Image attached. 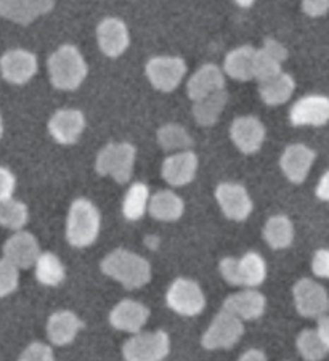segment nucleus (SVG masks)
Here are the masks:
<instances>
[{
	"label": "nucleus",
	"instance_id": "nucleus-10",
	"mask_svg": "<svg viewBox=\"0 0 329 361\" xmlns=\"http://www.w3.org/2000/svg\"><path fill=\"white\" fill-rule=\"evenodd\" d=\"M294 304L305 318H321L329 312V295L326 289L313 279L304 278L294 286Z\"/></svg>",
	"mask_w": 329,
	"mask_h": 361
},
{
	"label": "nucleus",
	"instance_id": "nucleus-22",
	"mask_svg": "<svg viewBox=\"0 0 329 361\" xmlns=\"http://www.w3.org/2000/svg\"><path fill=\"white\" fill-rule=\"evenodd\" d=\"M265 295L251 288L227 297L223 302V310L230 312L232 315L238 317L239 319H246V322L261 318L265 312Z\"/></svg>",
	"mask_w": 329,
	"mask_h": 361
},
{
	"label": "nucleus",
	"instance_id": "nucleus-41",
	"mask_svg": "<svg viewBox=\"0 0 329 361\" xmlns=\"http://www.w3.org/2000/svg\"><path fill=\"white\" fill-rule=\"evenodd\" d=\"M316 196H318L321 201L329 202V171L321 177L318 186H316Z\"/></svg>",
	"mask_w": 329,
	"mask_h": 361
},
{
	"label": "nucleus",
	"instance_id": "nucleus-26",
	"mask_svg": "<svg viewBox=\"0 0 329 361\" xmlns=\"http://www.w3.org/2000/svg\"><path fill=\"white\" fill-rule=\"evenodd\" d=\"M148 211L152 219L161 220V222H175L184 215L185 204L174 191L162 190L151 196Z\"/></svg>",
	"mask_w": 329,
	"mask_h": 361
},
{
	"label": "nucleus",
	"instance_id": "nucleus-30",
	"mask_svg": "<svg viewBox=\"0 0 329 361\" xmlns=\"http://www.w3.org/2000/svg\"><path fill=\"white\" fill-rule=\"evenodd\" d=\"M263 238L272 249H286L294 241V226L286 215H273L263 228Z\"/></svg>",
	"mask_w": 329,
	"mask_h": 361
},
{
	"label": "nucleus",
	"instance_id": "nucleus-9",
	"mask_svg": "<svg viewBox=\"0 0 329 361\" xmlns=\"http://www.w3.org/2000/svg\"><path fill=\"white\" fill-rule=\"evenodd\" d=\"M146 75L156 90L172 92L186 74V63L179 56H155L146 63Z\"/></svg>",
	"mask_w": 329,
	"mask_h": 361
},
{
	"label": "nucleus",
	"instance_id": "nucleus-14",
	"mask_svg": "<svg viewBox=\"0 0 329 361\" xmlns=\"http://www.w3.org/2000/svg\"><path fill=\"white\" fill-rule=\"evenodd\" d=\"M54 7L55 0H0V16L16 25L28 26Z\"/></svg>",
	"mask_w": 329,
	"mask_h": 361
},
{
	"label": "nucleus",
	"instance_id": "nucleus-15",
	"mask_svg": "<svg viewBox=\"0 0 329 361\" xmlns=\"http://www.w3.org/2000/svg\"><path fill=\"white\" fill-rule=\"evenodd\" d=\"M230 137L241 153L252 154L265 142V127L254 116H243L233 121Z\"/></svg>",
	"mask_w": 329,
	"mask_h": 361
},
{
	"label": "nucleus",
	"instance_id": "nucleus-28",
	"mask_svg": "<svg viewBox=\"0 0 329 361\" xmlns=\"http://www.w3.org/2000/svg\"><path fill=\"white\" fill-rule=\"evenodd\" d=\"M256 49L251 45L238 47L225 58V73L237 80H251L254 78Z\"/></svg>",
	"mask_w": 329,
	"mask_h": 361
},
{
	"label": "nucleus",
	"instance_id": "nucleus-39",
	"mask_svg": "<svg viewBox=\"0 0 329 361\" xmlns=\"http://www.w3.org/2000/svg\"><path fill=\"white\" fill-rule=\"evenodd\" d=\"M311 270H313L316 276L329 279V250L328 249L316 250L313 255V260H311Z\"/></svg>",
	"mask_w": 329,
	"mask_h": 361
},
{
	"label": "nucleus",
	"instance_id": "nucleus-36",
	"mask_svg": "<svg viewBox=\"0 0 329 361\" xmlns=\"http://www.w3.org/2000/svg\"><path fill=\"white\" fill-rule=\"evenodd\" d=\"M18 267L11 264L10 260L2 259L0 260V297H5L16 290L20 283V273Z\"/></svg>",
	"mask_w": 329,
	"mask_h": 361
},
{
	"label": "nucleus",
	"instance_id": "nucleus-4",
	"mask_svg": "<svg viewBox=\"0 0 329 361\" xmlns=\"http://www.w3.org/2000/svg\"><path fill=\"white\" fill-rule=\"evenodd\" d=\"M220 273L223 279L233 286L257 288L265 281L267 264L261 254L248 252L243 259H223Z\"/></svg>",
	"mask_w": 329,
	"mask_h": 361
},
{
	"label": "nucleus",
	"instance_id": "nucleus-25",
	"mask_svg": "<svg viewBox=\"0 0 329 361\" xmlns=\"http://www.w3.org/2000/svg\"><path fill=\"white\" fill-rule=\"evenodd\" d=\"M84 328V323L76 317V313L69 310L56 312L49 318L47 323V336L55 345H68L71 343L79 331Z\"/></svg>",
	"mask_w": 329,
	"mask_h": 361
},
{
	"label": "nucleus",
	"instance_id": "nucleus-43",
	"mask_svg": "<svg viewBox=\"0 0 329 361\" xmlns=\"http://www.w3.org/2000/svg\"><path fill=\"white\" fill-rule=\"evenodd\" d=\"M239 361H267V357L262 350H256V348H252V350H248L244 355H241Z\"/></svg>",
	"mask_w": 329,
	"mask_h": 361
},
{
	"label": "nucleus",
	"instance_id": "nucleus-27",
	"mask_svg": "<svg viewBox=\"0 0 329 361\" xmlns=\"http://www.w3.org/2000/svg\"><path fill=\"white\" fill-rule=\"evenodd\" d=\"M296 82L289 74L280 73L275 78L258 82V93L263 103L268 106H278V104L286 103L292 97Z\"/></svg>",
	"mask_w": 329,
	"mask_h": 361
},
{
	"label": "nucleus",
	"instance_id": "nucleus-44",
	"mask_svg": "<svg viewBox=\"0 0 329 361\" xmlns=\"http://www.w3.org/2000/svg\"><path fill=\"white\" fill-rule=\"evenodd\" d=\"M234 2H237L239 7H243V8H249L252 4L256 2V0H234Z\"/></svg>",
	"mask_w": 329,
	"mask_h": 361
},
{
	"label": "nucleus",
	"instance_id": "nucleus-16",
	"mask_svg": "<svg viewBox=\"0 0 329 361\" xmlns=\"http://www.w3.org/2000/svg\"><path fill=\"white\" fill-rule=\"evenodd\" d=\"M100 50L109 58L121 56L128 49L131 36L126 23L119 18H104L97 27Z\"/></svg>",
	"mask_w": 329,
	"mask_h": 361
},
{
	"label": "nucleus",
	"instance_id": "nucleus-8",
	"mask_svg": "<svg viewBox=\"0 0 329 361\" xmlns=\"http://www.w3.org/2000/svg\"><path fill=\"white\" fill-rule=\"evenodd\" d=\"M244 334L243 319L223 310L217 315L203 336V347L208 350H220V348H232L241 336Z\"/></svg>",
	"mask_w": 329,
	"mask_h": 361
},
{
	"label": "nucleus",
	"instance_id": "nucleus-24",
	"mask_svg": "<svg viewBox=\"0 0 329 361\" xmlns=\"http://www.w3.org/2000/svg\"><path fill=\"white\" fill-rule=\"evenodd\" d=\"M225 89V75L222 69L215 65H204L191 75L188 80L186 92L190 100L198 102L204 97L213 95V93Z\"/></svg>",
	"mask_w": 329,
	"mask_h": 361
},
{
	"label": "nucleus",
	"instance_id": "nucleus-7",
	"mask_svg": "<svg viewBox=\"0 0 329 361\" xmlns=\"http://www.w3.org/2000/svg\"><path fill=\"white\" fill-rule=\"evenodd\" d=\"M167 305L181 317H198L205 307V297L199 284L179 278L170 284L166 295Z\"/></svg>",
	"mask_w": 329,
	"mask_h": 361
},
{
	"label": "nucleus",
	"instance_id": "nucleus-12",
	"mask_svg": "<svg viewBox=\"0 0 329 361\" xmlns=\"http://www.w3.org/2000/svg\"><path fill=\"white\" fill-rule=\"evenodd\" d=\"M215 197L225 217L234 222H243L248 219L254 207L248 190L238 183H220L215 190Z\"/></svg>",
	"mask_w": 329,
	"mask_h": 361
},
{
	"label": "nucleus",
	"instance_id": "nucleus-45",
	"mask_svg": "<svg viewBox=\"0 0 329 361\" xmlns=\"http://www.w3.org/2000/svg\"><path fill=\"white\" fill-rule=\"evenodd\" d=\"M4 135V121H2V116H0V138Z\"/></svg>",
	"mask_w": 329,
	"mask_h": 361
},
{
	"label": "nucleus",
	"instance_id": "nucleus-13",
	"mask_svg": "<svg viewBox=\"0 0 329 361\" xmlns=\"http://www.w3.org/2000/svg\"><path fill=\"white\" fill-rule=\"evenodd\" d=\"M292 126H325L329 121V98L323 95H309L297 100L289 111Z\"/></svg>",
	"mask_w": 329,
	"mask_h": 361
},
{
	"label": "nucleus",
	"instance_id": "nucleus-19",
	"mask_svg": "<svg viewBox=\"0 0 329 361\" xmlns=\"http://www.w3.org/2000/svg\"><path fill=\"white\" fill-rule=\"evenodd\" d=\"M316 158L315 151L305 147L302 143L291 145L285 149L283 156L280 159L281 171L285 172L287 180L292 183H302L307 178L311 164Z\"/></svg>",
	"mask_w": 329,
	"mask_h": 361
},
{
	"label": "nucleus",
	"instance_id": "nucleus-31",
	"mask_svg": "<svg viewBox=\"0 0 329 361\" xmlns=\"http://www.w3.org/2000/svg\"><path fill=\"white\" fill-rule=\"evenodd\" d=\"M150 188L145 183H133L131 188L127 190L124 196V202H122V214L127 220H140L148 211L150 207Z\"/></svg>",
	"mask_w": 329,
	"mask_h": 361
},
{
	"label": "nucleus",
	"instance_id": "nucleus-3",
	"mask_svg": "<svg viewBox=\"0 0 329 361\" xmlns=\"http://www.w3.org/2000/svg\"><path fill=\"white\" fill-rule=\"evenodd\" d=\"M102 228V215L97 206L89 200H76L68 214L66 238L73 247H87L97 241Z\"/></svg>",
	"mask_w": 329,
	"mask_h": 361
},
{
	"label": "nucleus",
	"instance_id": "nucleus-6",
	"mask_svg": "<svg viewBox=\"0 0 329 361\" xmlns=\"http://www.w3.org/2000/svg\"><path fill=\"white\" fill-rule=\"evenodd\" d=\"M170 339L164 331L142 333L131 337L122 347L126 361H162L169 355Z\"/></svg>",
	"mask_w": 329,
	"mask_h": 361
},
{
	"label": "nucleus",
	"instance_id": "nucleus-40",
	"mask_svg": "<svg viewBox=\"0 0 329 361\" xmlns=\"http://www.w3.org/2000/svg\"><path fill=\"white\" fill-rule=\"evenodd\" d=\"M302 8L309 16H323L329 10V0H302Z\"/></svg>",
	"mask_w": 329,
	"mask_h": 361
},
{
	"label": "nucleus",
	"instance_id": "nucleus-1",
	"mask_svg": "<svg viewBox=\"0 0 329 361\" xmlns=\"http://www.w3.org/2000/svg\"><path fill=\"white\" fill-rule=\"evenodd\" d=\"M104 275L119 281L126 289H138L151 281L150 262L126 249H116L102 262Z\"/></svg>",
	"mask_w": 329,
	"mask_h": 361
},
{
	"label": "nucleus",
	"instance_id": "nucleus-2",
	"mask_svg": "<svg viewBox=\"0 0 329 361\" xmlns=\"http://www.w3.org/2000/svg\"><path fill=\"white\" fill-rule=\"evenodd\" d=\"M50 82L58 90H76L89 73L84 56L74 45H61L47 61Z\"/></svg>",
	"mask_w": 329,
	"mask_h": 361
},
{
	"label": "nucleus",
	"instance_id": "nucleus-5",
	"mask_svg": "<svg viewBox=\"0 0 329 361\" xmlns=\"http://www.w3.org/2000/svg\"><path fill=\"white\" fill-rule=\"evenodd\" d=\"M137 149L131 143H109L97 156L95 169L100 176L113 177L124 185L132 177Z\"/></svg>",
	"mask_w": 329,
	"mask_h": 361
},
{
	"label": "nucleus",
	"instance_id": "nucleus-35",
	"mask_svg": "<svg viewBox=\"0 0 329 361\" xmlns=\"http://www.w3.org/2000/svg\"><path fill=\"white\" fill-rule=\"evenodd\" d=\"M157 142L166 151H186L193 145L191 137L181 126L167 124L157 132Z\"/></svg>",
	"mask_w": 329,
	"mask_h": 361
},
{
	"label": "nucleus",
	"instance_id": "nucleus-21",
	"mask_svg": "<svg viewBox=\"0 0 329 361\" xmlns=\"http://www.w3.org/2000/svg\"><path fill=\"white\" fill-rule=\"evenodd\" d=\"M198 156L193 151H179L162 162V178L172 186H185L196 176Z\"/></svg>",
	"mask_w": 329,
	"mask_h": 361
},
{
	"label": "nucleus",
	"instance_id": "nucleus-23",
	"mask_svg": "<svg viewBox=\"0 0 329 361\" xmlns=\"http://www.w3.org/2000/svg\"><path fill=\"white\" fill-rule=\"evenodd\" d=\"M287 58V50L273 39L265 40V45L261 50H256L254 58V78L262 82L270 78H275L281 73V65Z\"/></svg>",
	"mask_w": 329,
	"mask_h": 361
},
{
	"label": "nucleus",
	"instance_id": "nucleus-34",
	"mask_svg": "<svg viewBox=\"0 0 329 361\" xmlns=\"http://www.w3.org/2000/svg\"><path fill=\"white\" fill-rule=\"evenodd\" d=\"M297 348L305 361H321L329 348L318 334V331L305 329L297 337Z\"/></svg>",
	"mask_w": 329,
	"mask_h": 361
},
{
	"label": "nucleus",
	"instance_id": "nucleus-32",
	"mask_svg": "<svg viewBox=\"0 0 329 361\" xmlns=\"http://www.w3.org/2000/svg\"><path fill=\"white\" fill-rule=\"evenodd\" d=\"M64 276H66V271L55 254L44 252L39 255L36 262V278L40 284L55 288L64 281Z\"/></svg>",
	"mask_w": 329,
	"mask_h": 361
},
{
	"label": "nucleus",
	"instance_id": "nucleus-42",
	"mask_svg": "<svg viewBox=\"0 0 329 361\" xmlns=\"http://www.w3.org/2000/svg\"><path fill=\"white\" fill-rule=\"evenodd\" d=\"M316 331H318V334L323 339V342H325L326 347L329 348V315H325V317L320 318L318 329H316Z\"/></svg>",
	"mask_w": 329,
	"mask_h": 361
},
{
	"label": "nucleus",
	"instance_id": "nucleus-29",
	"mask_svg": "<svg viewBox=\"0 0 329 361\" xmlns=\"http://www.w3.org/2000/svg\"><path fill=\"white\" fill-rule=\"evenodd\" d=\"M227 102H228V93L225 89L195 102V106H193V116H195L198 124L204 127L214 126L217 119L220 118Z\"/></svg>",
	"mask_w": 329,
	"mask_h": 361
},
{
	"label": "nucleus",
	"instance_id": "nucleus-38",
	"mask_svg": "<svg viewBox=\"0 0 329 361\" xmlns=\"http://www.w3.org/2000/svg\"><path fill=\"white\" fill-rule=\"evenodd\" d=\"M16 186V178L7 167H0V202L11 200Z\"/></svg>",
	"mask_w": 329,
	"mask_h": 361
},
{
	"label": "nucleus",
	"instance_id": "nucleus-17",
	"mask_svg": "<svg viewBox=\"0 0 329 361\" xmlns=\"http://www.w3.org/2000/svg\"><path fill=\"white\" fill-rule=\"evenodd\" d=\"M39 255V243L34 235L28 231H16L4 244V257L18 269H29V267L36 265Z\"/></svg>",
	"mask_w": 329,
	"mask_h": 361
},
{
	"label": "nucleus",
	"instance_id": "nucleus-20",
	"mask_svg": "<svg viewBox=\"0 0 329 361\" xmlns=\"http://www.w3.org/2000/svg\"><path fill=\"white\" fill-rule=\"evenodd\" d=\"M150 318V310L135 300H121L109 313V323L114 329L137 334Z\"/></svg>",
	"mask_w": 329,
	"mask_h": 361
},
{
	"label": "nucleus",
	"instance_id": "nucleus-11",
	"mask_svg": "<svg viewBox=\"0 0 329 361\" xmlns=\"http://www.w3.org/2000/svg\"><path fill=\"white\" fill-rule=\"evenodd\" d=\"M0 73L10 84H26L37 73V56L23 49L5 51L0 58Z\"/></svg>",
	"mask_w": 329,
	"mask_h": 361
},
{
	"label": "nucleus",
	"instance_id": "nucleus-37",
	"mask_svg": "<svg viewBox=\"0 0 329 361\" xmlns=\"http://www.w3.org/2000/svg\"><path fill=\"white\" fill-rule=\"evenodd\" d=\"M18 361H55L54 350L42 342H34L21 353Z\"/></svg>",
	"mask_w": 329,
	"mask_h": 361
},
{
	"label": "nucleus",
	"instance_id": "nucleus-18",
	"mask_svg": "<svg viewBox=\"0 0 329 361\" xmlns=\"http://www.w3.org/2000/svg\"><path fill=\"white\" fill-rule=\"evenodd\" d=\"M85 129V118L79 109H60L49 121V132L55 142L73 145Z\"/></svg>",
	"mask_w": 329,
	"mask_h": 361
},
{
	"label": "nucleus",
	"instance_id": "nucleus-33",
	"mask_svg": "<svg viewBox=\"0 0 329 361\" xmlns=\"http://www.w3.org/2000/svg\"><path fill=\"white\" fill-rule=\"evenodd\" d=\"M29 211L25 202L11 200L0 202V226L20 231L28 224Z\"/></svg>",
	"mask_w": 329,
	"mask_h": 361
}]
</instances>
